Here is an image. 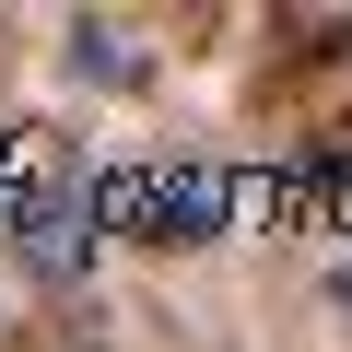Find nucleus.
Wrapping results in <instances>:
<instances>
[{"mask_svg":"<svg viewBox=\"0 0 352 352\" xmlns=\"http://www.w3.org/2000/svg\"><path fill=\"white\" fill-rule=\"evenodd\" d=\"M12 247H24V270L36 282H82L94 270V188H82V176H36V188L12 200Z\"/></svg>","mask_w":352,"mask_h":352,"instance_id":"obj_1","label":"nucleus"},{"mask_svg":"<svg viewBox=\"0 0 352 352\" xmlns=\"http://www.w3.org/2000/svg\"><path fill=\"white\" fill-rule=\"evenodd\" d=\"M223 223H235V176L223 164H164L141 188V235L153 247H212Z\"/></svg>","mask_w":352,"mask_h":352,"instance_id":"obj_2","label":"nucleus"},{"mask_svg":"<svg viewBox=\"0 0 352 352\" xmlns=\"http://www.w3.org/2000/svg\"><path fill=\"white\" fill-rule=\"evenodd\" d=\"M59 36H71V71H82V82H106V94H129V82H141V36H129V24H106V12H71Z\"/></svg>","mask_w":352,"mask_h":352,"instance_id":"obj_3","label":"nucleus"},{"mask_svg":"<svg viewBox=\"0 0 352 352\" xmlns=\"http://www.w3.org/2000/svg\"><path fill=\"white\" fill-rule=\"evenodd\" d=\"M329 305H340V317H352V258H340V270H329Z\"/></svg>","mask_w":352,"mask_h":352,"instance_id":"obj_4","label":"nucleus"}]
</instances>
